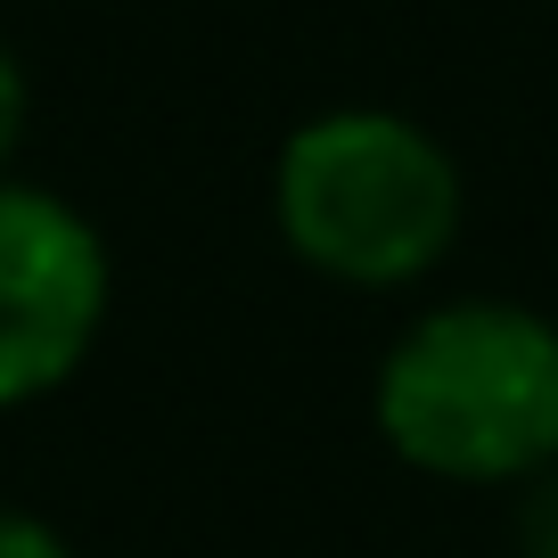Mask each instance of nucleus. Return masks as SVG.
Masks as SVG:
<instances>
[{"instance_id": "nucleus-1", "label": "nucleus", "mask_w": 558, "mask_h": 558, "mask_svg": "<svg viewBox=\"0 0 558 558\" xmlns=\"http://www.w3.org/2000/svg\"><path fill=\"white\" fill-rule=\"evenodd\" d=\"M369 418L436 485H534L558 469V320L518 296H444L395 329Z\"/></svg>"}, {"instance_id": "nucleus-5", "label": "nucleus", "mask_w": 558, "mask_h": 558, "mask_svg": "<svg viewBox=\"0 0 558 558\" xmlns=\"http://www.w3.org/2000/svg\"><path fill=\"white\" fill-rule=\"evenodd\" d=\"M0 558H74V542L58 534L41 509H17V501H0Z\"/></svg>"}, {"instance_id": "nucleus-2", "label": "nucleus", "mask_w": 558, "mask_h": 558, "mask_svg": "<svg viewBox=\"0 0 558 558\" xmlns=\"http://www.w3.org/2000/svg\"><path fill=\"white\" fill-rule=\"evenodd\" d=\"M271 222L304 271L395 296L436 279L469 222L460 157L402 107H320L279 140Z\"/></svg>"}, {"instance_id": "nucleus-4", "label": "nucleus", "mask_w": 558, "mask_h": 558, "mask_svg": "<svg viewBox=\"0 0 558 558\" xmlns=\"http://www.w3.org/2000/svg\"><path fill=\"white\" fill-rule=\"evenodd\" d=\"M34 123V83H25V58L17 41L0 34V173H17V140Z\"/></svg>"}, {"instance_id": "nucleus-6", "label": "nucleus", "mask_w": 558, "mask_h": 558, "mask_svg": "<svg viewBox=\"0 0 558 558\" xmlns=\"http://www.w3.org/2000/svg\"><path fill=\"white\" fill-rule=\"evenodd\" d=\"M525 534H534V558H558V469L534 476V509H525Z\"/></svg>"}, {"instance_id": "nucleus-3", "label": "nucleus", "mask_w": 558, "mask_h": 558, "mask_svg": "<svg viewBox=\"0 0 558 558\" xmlns=\"http://www.w3.org/2000/svg\"><path fill=\"white\" fill-rule=\"evenodd\" d=\"M116 304L107 239L66 190L0 173V411L50 402Z\"/></svg>"}]
</instances>
